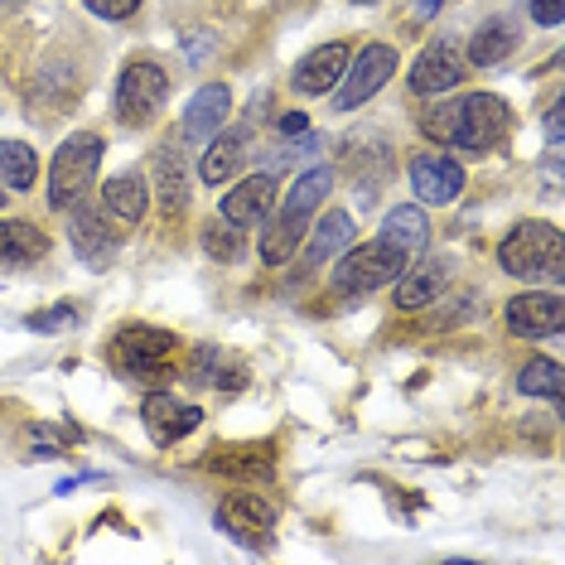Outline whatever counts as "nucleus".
<instances>
[{
  "mask_svg": "<svg viewBox=\"0 0 565 565\" xmlns=\"http://www.w3.org/2000/svg\"><path fill=\"white\" fill-rule=\"evenodd\" d=\"M430 247V223L416 203H402V209L387 213L382 233L363 242V247L339 252V266H333V290L358 300V295H372L382 286H392L396 276L406 271V262H416L420 252Z\"/></svg>",
  "mask_w": 565,
  "mask_h": 565,
  "instance_id": "1",
  "label": "nucleus"
},
{
  "mask_svg": "<svg viewBox=\"0 0 565 565\" xmlns=\"http://www.w3.org/2000/svg\"><path fill=\"white\" fill-rule=\"evenodd\" d=\"M420 131L440 146H465L473 156L483 150L503 146L508 131H512V117H508V102L493 97V93H473V97H459V102H445V107H430L420 117Z\"/></svg>",
  "mask_w": 565,
  "mask_h": 565,
  "instance_id": "2",
  "label": "nucleus"
},
{
  "mask_svg": "<svg viewBox=\"0 0 565 565\" xmlns=\"http://www.w3.org/2000/svg\"><path fill=\"white\" fill-rule=\"evenodd\" d=\"M333 189V170L329 164H315V170H305L300 179L290 184V194L280 209H271V223L262 227V262L266 266H286L295 252H300V237L310 233L319 203L329 199Z\"/></svg>",
  "mask_w": 565,
  "mask_h": 565,
  "instance_id": "3",
  "label": "nucleus"
},
{
  "mask_svg": "<svg viewBox=\"0 0 565 565\" xmlns=\"http://www.w3.org/2000/svg\"><path fill=\"white\" fill-rule=\"evenodd\" d=\"M107 363L131 382H170L184 367V349H179V339L170 329L131 324L107 343Z\"/></svg>",
  "mask_w": 565,
  "mask_h": 565,
  "instance_id": "4",
  "label": "nucleus"
},
{
  "mask_svg": "<svg viewBox=\"0 0 565 565\" xmlns=\"http://www.w3.org/2000/svg\"><path fill=\"white\" fill-rule=\"evenodd\" d=\"M498 262H503L508 276L518 280H551L561 286L565 276V237L561 227L551 223H518L498 247Z\"/></svg>",
  "mask_w": 565,
  "mask_h": 565,
  "instance_id": "5",
  "label": "nucleus"
},
{
  "mask_svg": "<svg viewBox=\"0 0 565 565\" xmlns=\"http://www.w3.org/2000/svg\"><path fill=\"white\" fill-rule=\"evenodd\" d=\"M97 164H102V140L93 131H78L58 146L54 164H49V209H68L87 194V184L97 179Z\"/></svg>",
  "mask_w": 565,
  "mask_h": 565,
  "instance_id": "6",
  "label": "nucleus"
},
{
  "mask_svg": "<svg viewBox=\"0 0 565 565\" xmlns=\"http://www.w3.org/2000/svg\"><path fill=\"white\" fill-rule=\"evenodd\" d=\"M170 102V73L156 58H131L117 78V121L121 126H146L160 117Z\"/></svg>",
  "mask_w": 565,
  "mask_h": 565,
  "instance_id": "7",
  "label": "nucleus"
},
{
  "mask_svg": "<svg viewBox=\"0 0 565 565\" xmlns=\"http://www.w3.org/2000/svg\"><path fill=\"white\" fill-rule=\"evenodd\" d=\"M217 526L247 551H271V526H276V503L262 493H233L217 508Z\"/></svg>",
  "mask_w": 565,
  "mask_h": 565,
  "instance_id": "8",
  "label": "nucleus"
},
{
  "mask_svg": "<svg viewBox=\"0 0 565 565\" xmlns=\"http://www.w3.org/2000/svg\"><path fill=\"white\" fill-rule=\"evenodd\" d=\"M392 73H396V49L367 44L358 58H349V68H343V78H339V111H353V107H363L367 97H377L382 87L392 83Z\"/></svg>",
  "mask_w": 565,
  "mask_h": 565,
  "instance_id": "9",
  "label": "nucleus"
},
{
  "mask_svg": "<svg viewBox=\"0 0 565 565\" xmlns=\"http://www.w3.org/2000/svg\"><path fill=\"white\" fill-rule=\"evenodd\" d=\"M449 280H455V266L449 256H426L420 252L416 262H406V271L396 276V310H426V305L445 300Z\"/></svg>",
  "mask_w": 565,
  "mask_h": 565,
  "instance_id": "10",
  "label": "nucleus"
},
{
  "mask_svg": "<svg viewBox=\"0 0 565 565\" xmlns=\"http://www.w3.org/2000/svg\"><path fill=\"white\" fill-rule=\"evenodd\" d=\"M465 49L455 40H435L426 54L416 58V68H411V93L416 97H440V93H455L459 83H465Z\"/></svg>",
  "mask_w": 565,
  "mask_h": 565,
  "instance_id": "11",
  "label": "nucleus"
},
{
  "mask_svg": "<svg viewBox=\"0 0 565 565\" xmlns=\"http://www.w3.org/2000/svg\"><path fill=\"white\" fill-rule=\"evenodd\" d=\"M68 242L73 252H78V262H87L93 271H107L111 262H117V233H107V223H102L97 209H87V203H68Z\"/></svg>",
  "mask_w": 565,
  "mask_h": 565,
  "instance_id": "12",
  "label": "nucleus"
},
{
  "mask_svg": "<svg viewBox=\"0 0 565 565\" xmlns=\"http://www.w3.org/2000/svg\"><path fill=\"white\" fill-rule=\"evenodd\" d=\"M508 329L526 333V339H546V333L565 329V300L556 290H526L508 300Z\"/></svg>",
  "mask_w": 565,
  "mask_h": 565,
  "instance_id": "13",
  "label": "nucleus"
},
{
  "mask_svg": "<svg viewBox=\"0 0 565 565\" xmlns=\"http://www.w3.org/2000/svg\"><path fill=\"white\" fill-rule=\"evenodd\" d=\"M349 44H319L310 49L300 63H295V73H290V83H295V93L300 97H319V93H333L343 78V68H349Z\"/></svg>",
  "mask_w": 565,
  "mask_h": 565,
  "instance_id": "14",
  "label": "nucleus"
},
{
  "mask_svg": "<svg viewBox=\"0 0 565 565\" xmlns=\"http://www.w3.org/2000/svg\"><path fill=\"white\" fill-rule=\"evenodd\" d=\"M150 184H156V199H160V213L170 217H184L189 209V170L184 160H179L174 140H164V146H156V156H150Z\"/></svg>",
  "mask_w": 565,
  "mask_h": 565,
  "instance_id": "15",
  "label": "nucleus"
},
{
  "mask_svg": "<svg viewBox=\"0 0 565 565\" xmlns=\"http://www.w3.org/2000/svg\"><path fill=\"white\" fill-rule=\"evenodd\" d=\"M411 189H416L420 203L440 209V203L459 199V189H465V170H459L449 156H416L411 160Z\"/></svg>",
  "mask_w": 565,
  "mask_h": 565,
  "instance_id": "16",
  "label": "nucleus"
},
{
  "mask_svg": "<svg viewBox=\"0 0 565 565\" xmlns=\"http://www.w3.org/2000/svg\"><path fill=\"white\" fill-rule=\"evenodd\" d=\"M276 209V174L262 170V174H247L233 194H223V217L237 227H252V223H266Z\"/></svg>",
  "mask_w": 565,
  "mask_h": 565,
  "instance_id": "17",
  "label": "nucleus"
},
{
  "mask_svg": "<svg viewBox=\"0 0 565 565\" xmlns=\"http://www.w3.org/2000/svg\"><path fill=\"white\" fill-rule=\"evenodd\" d=\"M199 416H203L199 406L174 402L170 392H150V396H146V406H140V420H146V430H150V440H156V445L184 440V435L199 426Z\"/></svg>",
  "mask_w": 565,
  "mask_h": 565,
  "instance_id": "18",
  "label": "nucleus"
},
{
  "mask_svg": "<svg viewBox=\"0 0 565 565\" xmlns=\"http://www.w3.org/2000/svg\"><path fill=\"white\" fill-rule=\"evenodd\" d=\"M227 107H233V93H227L223 83H209V87H199L194 97H189V107H184V131L189 140H213L217 131H223V121H227Z\"/></svg>",
  "mask_w": 565,
  "mask_h": 565,
  "instance_id": "19",
  "label": "nucleus"
},
{
  "mask_svg": "<svg viewBox=\"0 0 565 565\" xmlns=\"http://www.w3.org/2000/svg\"><path fill=\"white\" fill-rule=\"evenodd\" d=\"M247 156H252V126L242 121V126H233V131H217V140L209 146V156H203V164H199V174L209 179V184H227V179L242 170Z\"/></svg>",
  "mask_w": 565,
  "mask_h": 565,
  "instance_id": "20",
  "label": "nucleus"
},
{
  "mask_svg": "<svg viewBox=\"0 0 565 565\" xmlns=\"http://www.w3.org/2000/svg\"><path fill=\"white\" fill-rule=\"evenodd\" d=\"M102 217L117 223V233H131V227L146 217V179L140 174H117L102 189Z\"/></svg>",
  "mask_w": 565,
  "mask_h": 565,
  "instance_id": "21",
  "label": "nucleus"
},
{
  "mask_svg": "<svg viewBox=\"0 0 565 565\" xmlns=\"http://www.w3.org/2000/svg\"><path fill=\"white\" fill-rule=\"evenodd\" d=\"M315 227V237H310V247H305V271H315V266H324V262H333L339 252H349L353 247V237H358V223L343 209H333V213H324L319 223H310Z\"/></svg>",
  "mask_w": 565,
  "mask_h": 565,
  "instance_id": "22",
  "label": "nucleus"
},
{
  "mask_svg": "<svg viewBox=\"0 0 565 565\" xmlns=\"http://www.w3.org/2000/svg\"><path fill=\"white\" fill-rule=\"evenodd\" d=\"M44 252H49V237H44L34 223H20V217H10V223H0V266H24V262H40Z\"/></svg>",
  "mask_w": 565,
  "mask_h": 565,
  "instance_id": "23",
  "label": "nucleus"
},
{
  "mask_svg": "<svg viewBox=\"0 0 565 565\" xmlns=\"http://www.w3.org/2000/svg\"><path fill=\"white\" fill-rule=\"evenodd\" d=\"M512 49H518V30H512L508 20H488L469 40V63L473 68H493V63H503Z\"/></svg>",
  "mask_w": 565,
  "mask_h": 565,
  "instance_id": "24",
  "label": "nucleus"
},
{
  "mask_svg": "<svg viewBox=\"0 0 565 565\" xmlns=\"http://www.w3.org/2000/svg\"><path fill=\"white\" fill-rule=\"evenodd\" d=\"M34 174H40V160H34V146L24 140H0V184L10 189H30Z\"/></svg>",
  "mask_w": 565,
  "mask_h": 565,
  "instance_id": "25",
  "label": "nucleus"
},
{
  "mask_svg": "<svg viewBox=\"0 0 565 565\" xmlns=\"http://www.w3.org/2000/svg\"><path fill=\"white\" fill-rule=\"evenodd\" d=\"M518 387L526 396H546V402H565V372L561 363H551V358H532V363L522 367V377H518Z\"/></svg>",
  "mask_w": 565,
  "mask_h": 565,
  "instance_id": "26",
  "label": "nucleus"
},
{
  "mask_svg": "<svg viewBox=\"0 0 565 565\" xmlns=\"http://www.w3.org/2000/svg\"><path fill=\"white\" fill-rule=\"evenodd\" d=\"M203 252H209L213 262H237V256H242V227L227 223V217L209 223V227H203Z\"/></svg>",
  "mask_w": 565,
  "mask_h": 565,
  "instance_id": "27",
  "label": "nucleus"
},
{
  "mask_svg": "<svg viewBox=\"0 0 565 565\" xmlns=\"http://www.w3.org/2000/svg\"><path fill=\"white\" fill-rule=\"evenodd\" d=\"M213 469H223V473H266L271 469V449H217V459H213Z\"/></svg>",
  "mask_w": 565,
  "mask_h": 565,
  "instance_id": "28",
  "label": "nucleus"
},
{
  "mask_svg": "<svg viewBox=\"0 0 565 565\" xmlns=\"http://www.w3.org/2000/svg\"><path fill=\"white\" fill-rule=\"evenodd\" d=\"M68 324H78V310H68V305H58V310H44V315H30V329H68Z\"/></svg>",
  "mask_w": 565,
  "mask_h": 565,
  "instance_id": "29",
  "label": "nucleus"
},
{
  "mask_svg": "<svg viewBox=\"0 0 565 565\" xmlns=\"http://www.w3.org/2000/svg\"><path fill=\"white\" fill-rule=\"evenodd\" d=\"M93 15H102V20H126V15H136L140 10V0H83Z\"/></svg>",
  "mask_w": 565,
  "mask_h": 565,
  "instance_id": "30",
  "label": "nucleus"
},
{
  "mask_svg": "<svg viewBox=\"0 0 565 565\" xmlns=\"http://www.w3.org/2000/svg\"><path fill=\"white\" fill-rule=\"evenodd\" d=\"M532 20L546 24V30H556L565 20V0H532Z\"/></svg>",
  "mask_w": 565,
  "mask_h": 565,
  "instance_id": "31",
  "label": "nucleus"
},
{
  "mask_svg": "<svg viewBox=\"0 0 565 565\" xmlns=\"http://www.w3.org/2000/svg\"><path fill=\"white\" fill-rule=\"evenodd\" d=\"M546 136H551V156H561V102L546 111Z\"/></svg>",
  "mask_w": 565,
  "mask_h": 565,
  "instance_id": "32",
  "label": "nucleus"
},
{
  "mask_svg": "<svg viewBox=\"0 0 565 565\" xmlns=\"http://www.w3.org/2000/svg\"><path fill=\"white\" fill-rule=\"evenodd\" d=\"M440 6H445V0H416V10H411V15H416V20H430Z\"/></svg>",
  "mask_w": 565,
  "mask_h": 565,
  "instance_id": "33",
  "label": "nucleus"
},
{
  "mask_svg": "<svg viewBox=\"0 0 565 565\" xmlns=\"http://www.w3.org/2000/svg\"><path fill=\"white\" fill-rule=\"evenodd\" d=\"M353 6H377V0H353Z\"/></svg>",
  "mask_w": 565,
  "mask_h": 565,
  "instance_id": "34",
  "label": "nucleus"
},
{
  "mask_svg": "<svg viewBox=\"0 0 565 565\" xmlns=\"http://www.w3.org/2000/svg\"><path fill=\"white\" fill-rule=\"evenodd\" d=\"M0 203H6V189H0Z\"/></svg>",
  "mask_w": 565,
  "mask_h": 565,
  "instance_id": "35",
  "label": "nucleus"
},
{
  "mask_svg": "<svg viewBox=\"0 0 565 565\" xmlns=\"http://www.w3.org/2000/svg\"><path fill=\"white\" fill-rule=\"evenodd\" d=\"M0 6H10V0H0Z\"/></svg>",
  "mask_w": 565,
  "mask_h": 565,
  "instance_id": "36",
  "label": "nucleus"
}]
</instances>
